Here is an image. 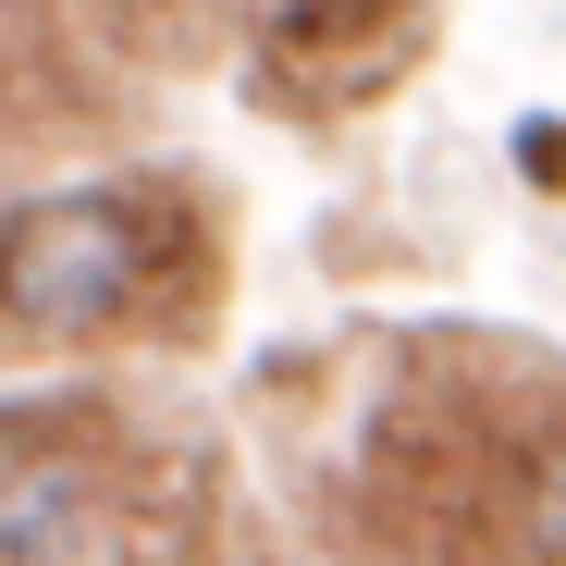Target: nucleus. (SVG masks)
Returning <instances> with one entry per match:
<instances>
[{
  "label": "nucleus",
  "mask_w": 566,
  "mask_h": 566,
  "mask_svg": "<svg viewBox=\"0 0 566 566\" xmlns=\"http://www.w3.org/2000/svg\"><path fill=\"white\" fill-rule=\"evenodd\" d=\"M136 443L99 395H0V566H112Z\"/></svg>",
  "instance_id": "2"
},
{
  "label": "nucleus",
  "mask_w": 566,
  "mask_h": 566,
  "mask_svg": "<svg viewBox=\"0 0 566 566\" xmlns=\"http://www.w3.org/2000/svg\"><path fill=\"white\" fill-rule=\"evenodd\" d=\"M505 566H566V407L505 431Z\"/></svg>",
  "instance_id": "4"
},
{
  "label": "nucleus",
  "mask_w": 566,
  "mask_h": 566,
  "mask_svg": "<svg viewBox=\"0 0 566 566\" xmlns=\"http://www.w3.org/2000/svg\"><path fill=\"white\" fill-rule=\"evenodd\" d=\"M419 50H431V0H271L247 74H259V99L333 124V112H369L382 86H407Z\"/></svg>",
  "instance_id": "3"
},
{
  "label": "nucleus",
  "mask_w": 566,
  "mask_h": 566,
  "mask_svg": "<svg viewBox=\"0 0 566 566\" xmlns=\"http://www.w3.org/2000/svg\"><path fill=\"white\" fill-rule=\"evenodd\" d=\"M505 160H517L530 185H566V124H554V112H517V136H505Z\"/></svg>",
  "instance_id": "5"
},
{
  "label": "nucleus",
  "mask_w": 566,
  "mask_h": 566,
  "mask_svg": "<svg viewBox=\"0 0 566 566\" xmlns=\"http://www.w3.org/2000/svg\"><path fill=\"white\" fill-rule=\"evenodd\" d=\"M210 296L198 210L172 185H38L0 210V345H112L172 333Z\"/></svg>",
  "instance_id": "1"
},
{
  "label": "nucleus",
  "mask_w": 566,
  "mask_h": 566,
  "mask_svg": "<svg viewBox=\"0 0 566 566\" xmlns=\"http://www.w3.org/2000/svg\"><path fill=\"white\" fill-rule=\"evenodd\" d=\"M50 38V13H38V0H0V86H13L25 74V50Z\"/></svg>",
  "instance_id": "6"
}]
</instances>
